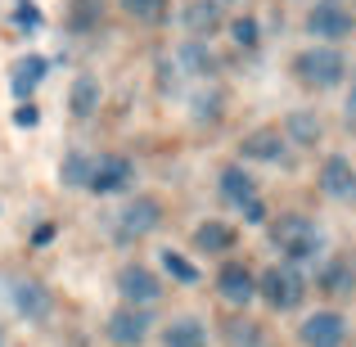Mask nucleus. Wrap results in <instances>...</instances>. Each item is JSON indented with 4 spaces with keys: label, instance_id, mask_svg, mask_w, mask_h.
<instances>
[{
    "label": "nucleus",
    "instance_id": "13",
    "mask_svg": "<svg viewBox=\"0 0 356 347\" xmlns=\"http://www.w3.org/2000/svg\"><path fill=\"white\" fill-rule=\"evenodd\" d=\"M239 154L243 158H257V163H275V158H284V136L270 131V127H261V131H252V136H243Z\"/></svg>",
    "mask_w": 356,
    "mask_h": 347
},
{
    "label": "nucleus",
    "instance_id": "10",
    "mask_svg": "<svg viewBox=\"0 0 356 347\" xmlns=\"http://www.w3.org/2000/svg\"><path fill=\"white\" fill-rule=\"evenodd\" d=\"M321 190L330 194V199H339V203H348L356 199V167L348 163V158H325V167H321Z\"/></svg>",
    "mask_w": 356,
    "mask_h": 347
},
{
    "label": "nucleus",
    "instance_id": "23",
    "mask_svg": "<svg viewBox=\"0 0 356 347\" xmlns=\"http://www.w3.org/2000/svg\"><path fill=\"white\" fill-rule=\"evenodd\" d=\"M321 284L330 289L334 298H339V293H352V271H348V261H330V271L321 275Z\"/></svg>",
    "mask_w": 356,
    "mask_h": 347
},
{
    "label": "nucleus",
    "instance_id": "25",
    "mask_svg": "<svg viewBox=\"0 0 356 347\" xmlns=\"http://www.w3.org/2000/svg\"><path fill=\"white\" fill-rule=\"evenodd\" d=\"M122 9L136 18H158V9H163V0H122Z\"/></svg>",
    "mask_w": 356,
    "mask_h": 347
},
{
    "label": "nucleus",
    "instance_id": "1",
    "mask_svg": "<svg viewBox=\"0 0 356 347\" xmlns=\"http://www.w3.org/2000/svg\"><path fill=\"white\" fill-rule=\"evenodd\" d=\"M270 239H275V248L284 252L289 261H312L316 252L325 248L321 226L307 221V217H280L275 226H270Z\"/></svg>",
    "mask_w": 356,
    "mask_h": 347
},
{
    "label": "nucleus",
    "instance_id": "28",
    "mask_svg": "<svg viewBox=\"0 0 356 347\" xmlns=\"http://www.w3.org/2000/svg\"><path fill=\"white\" fill-rule=\"evenodd\" d=\"M14 122H18V127H36V122H41V113H36L32 104H18V108H14Z\"/></svg>",
    "mask_w": 356,
    "mask_h": 347
},
{
    "label": "nucleus",
    "instance_id": "29",
    "mask_svg": "<svg viewBox=\"0 0 356 347\" xmlns=\"http://www.w3.org/2000/svg\"><path fill=\"white\" fill-rule=\"evenodd\" d=\"M348 118H356V86H352V95H348Z\"/></svg>",
    "mask_w": 356,
    "mask_h": 347
},
{
    "label": "nucleus",
    "instance_id": "6",
    "mask_svg": "<svg viewBox=\"0 0 356 347\" xmlns=\"http://www.w3.org/2000/svg\"><path fill=\"white\" fill-rule=\"evenodd\" d=\"M163 226V208H158L154 199H131L127 208L118 212V239H140V234H149V230H158Z\"/></svg>",
    "mask_w": 356,
    "mask_h": 347
},
{
    "label": "nucleus",
    "instance_id": "16",
    "mask_svg": "<svg viewBox=\"0 0 356 347\" xmlns=\"http://www.w3.org/2000/svg\"><path fill=\"white\" fill-rule=\"evenodd\" d=\"M163 343L167 347H208V330H203L199 321H172L167 325V334H163Z\"/></svg>",
    "mask_w": 356,
    "mask_h": 347
},
{
    "label": "nucleus",
    "instance_id": "17",
    "mask_svg": "<svg viewBox=\"0 0 356 347\" xmlns=\"http://www.w3.org/2000/svg\"><path fill=\"white\" fill-rule=\"evenodd\" d=\"M230 243H235V230L221 226V221H203V226L194 230V248L199 252H226Z\"/></svg>",
    "mask_w": 356,
    "mask_h": 347
},
{
    "label": "nucleus",
    "instance_id": "15",
    "mask_svg": "<svg viewBox=\"0 0 356 347\" xmlns=\"http://www.w3.org/2000/svg\"><path fill=\"white\" fill-rule=\"evenodd\" d=\"M41 77H45V59H41V54H27V59L14 63V72H9V86H14V95H32Z\"/></svg>",
    "mask_w": 356,
    "mask_h": 347
},
{
    "label": "nucleus",
    "instance_id": "3",
    "mask_svg": "<svg viewBox=\"0 0 356 347\" xmlns=\"http://www.w3.org/2000/svg\"><path fill=\"white\" fill-rule=\"evenodd\" d=\"M261 298H266L275 312H293L298 302H302V275H298V266H270L266 275H261Z\"/></svg>",
    "mask_w": 356,
    "mask_h": 347
},
{
    "label": "nucleus",
    "instance_id": "19",
    "mask_svg": "<svg viewBox=\"0 0 356 347\" xmlns=\"http://www.w3.org/2000/svg\"><path fill=\"white\" fill-rule=\"evenodd\" d=\"M99 108V81L95 77H77L72 81V118H90Z\"/></svg>",
    "mask_w": 356,
    "mask_h": 347
},
{
    "label": "nucleus",
    "instance_id": "12",
    "mask_svg": "<svg viewBox=\"0 0 356 347\" xmlns=\"http://www.w3.org/2000/svg\"><path fill=\"white\" fill-rule=\"evenodd\" d=\"M14 312L27 316V321H41V316L50 312L45 284H36V280H14Z\"/></svg>",
    "mask_w": 356,
    "mask_h": 347
},
{
    "label": "nucleus",
    "instance_id": "26",
    "mask_svg": "<svg viewBox=\"0 0 356 347\" xmlns=\"http://www.w3.org/2000/svg\"><path fill=\"white\" fill-rule=\"evenodd\" d=\"M14 18H18V27H41V9H36L32 0H18Z\"/></svg>",
    "mask_w": 356,
    "mask_h": 347
},
{
    "label": "nucleus",
    "instance_id": "5",
    "mask_svg": "<svg viewBox=\"0 0 356 347\" xmlns=\"http://www.w3.org/2000/svg\"><path fill=\"white\" fill-rule=\"evenodd\" d=\"M118 293L127 298V307H154L163 298V284L149 266H122L118 271Z\"/></svg>",
    "mask_w": 356,
    "mask_h": 347
},
{
    "label": "nucleus",
    "instance_id": "18",
    "mask_svg": "<svg viewBox=\"0 0 356 347\" xmlns=\"http://www.w3.org/2000/svg\"><path fill=\"white\" fill-rule=\"evenodd\" d=\"M181 18H185L190 32H217V27H221V9L212 5V0H190Z\"/></svg>",
    "mask_w": 356,
    "mask_h": 347
},
{
    "label": "nucleus",
    "instance_id": "11",
    "mask_svg": "<svg viewBox=\"0 0 356 347\" xmlns=\"http://www.w3.org/2000/svg\"><path fill=\"white\" fill-rule=\"evenodd\" d=\"M217 289H221V298H226L230 307H248L252 298H257V280H252L243 266H226L221 280H217Z\"/></svg>",
    "mask_w": 356,
    "mask_h": 347
},
{
    "label": "nucleus",
    "instance_id": "8",
    "mask_svg": "<svg viewBox=\"0 0 356 347\" xmlns=\"http://www.w3.org/2000/svg\"><path fill=\"white\" fill-rule=\"evenodd\" d=\"M307 32L325 36V41H339V36L352 32V14L339 5V0H325V5H316L312 14H307Z\"/></svg>",
    "mask_w": 356,
    "mask_h": 347
},
{
    "label": "nucleus",
    "instance_id": "2",
    "mask_svg": "<svg viewBox=\"0 0 356 347\" xmlns=\"http://www.w3.org/2000/svg\"><path fill=\"white\" fill-rule=\"evenodd\" d=\"M343 72H348V63H343L339 50H330V45H316V50L298 54V77L307 81V86H339Z\"/></svg>",
    "mask_w": 356,
    "mask_h": 347
},
{
    "label": "nucleus",
    "instance_id": "14",
    "mask_svg": "<svg viewBox=\"0 0 356 347\" xmlns=\"http://www.w3.org/2000/svg\"><path fill=\"white\" fill-rule=\"evenodd\" d=\"M221 199L235 203V208H243V203L257 199V185H252V176L243 172V167H221Z\"/></svg>",
    "mask_w": 356,
    "mask_h": 347
},
{
    "label": "nucleus",
    "instance_id": "20",
    "mask_svg": "<svg viewBox=\"0 0 356 347\" xmlns=\"http://www.w3.org/2000/svg\"><path fill=\"white\" fill-rule=\"evenodd\" d=\"M176 68H185V72H194V77H208L212 72V54L203 50V45H181V50H176Z\"/></svg>",
    "mask_w": 356,
    "mask_h": 347
},
{
    "label": "nucleus",
    "instance_id": "9",
    "mask_svg": "<svg viewBox=\"0 0 356 347\" xmlns=\"http://www.w3.org/2000/svg\"><path fill=\"white\" fill-rule=\"evenodd\" d=\"M149 334V316L145 307H122V312L108 316V339H113L118 347H140Z\"/></svg>",
    "mask_w": 356,
    "mask_h": 347
},
{
    "label": "nucleus",
    "instance_id": "21",
    "mask_svg": "<svg viewBox=\"0 0 356 347\" xmlns=\"http://www.w3.org/2000/svg\"><path fill=\"white\" fill-rule=\"evenodd\" d=\"M158 261H163V271H167L172 280H181V284H194V280H199V266H194V261H185L181 252H172V248H167Z\"/></svg>",
    "mask_w": 356,
    "mask_h": 347
},
{
    "label": "nucleus",
    "instance_id": "27",
    "mask_svg": "<svg viewBox=\"0 0 356 347\" xmlns=\"http://www.w3.org/2000/svg\"><path fill=\"white\" fill-rule=\"evenodd\" d=\"M230 32H235V41H239V45H257V23H252V18H239Z\"/></svg>",
    "mask_w": 356,
    "mask_h": 347
},
{
    "label": "nucleus",
    "instance_id": "24",
    "mask_svg": "<svg viewBox=\"0 0 356 347\" xmlns=\"http://www.w3.org/2000/svg\"><path fill=\"white\" fill-rule=\"evenodd\" d=\"M86 176H90V163H86L81 154H72L68 163L59 167V181H63V185H77V190H86Z\"/></svg>",
    "mask_w": 356,
    "mask_h": 347
},
{
    "label": "nucleus",
    "instance_id": "7",
    "mask_svg": "<svg viewBox=\"0 0 356 347\" xmlns=\"http://www.w3.org/2000/svg\"><path fill=\"white\" fill-rule=\"evenodd\" d=\"M298 339H302V347H343V339H348V321H343L339 312H316V316L302 321Z\"/></svg>",
    "mask_w": 356,
    "mask_h": 347
},
{
    "label": "nucleus",
    "instance_id": "4",
    "mask_svg": "<svg viewBox=\"0 0 356 347\" xmlns=\"http://www.w3.org/2000/svg\"><path fill=\"white\" fill-rule=\"evenodd\" d=\"M131 181H136V167H131V158L104 154L99 163H90L86 190H90V194H118V190H131Z\"/></svg>",
    "mask_w": 356,
    "mask_h": 347
},
{
    "label": "nucleus",
    "instance_id": "22",
    "mask_svg": "<svg viewBox=\"0 0 356 347\" xmlns=\"http://www.w3.org/2000/svg\"><path fill=\"white\" fill-rule=\"evenodd\" d=\"M289 136H293L298 145H316V140H321V122L312 113H293L289 118Z\"/></svg>",
    "mask_w": 356,
    "mask_h": 347
}]
</instances>
